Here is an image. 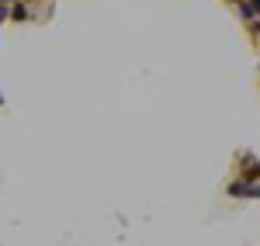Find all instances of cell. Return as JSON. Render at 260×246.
<instances>
[{
    "instance_id": "cell-1",
    "label": "cell",
    "mask_w": 260,
    "mask_h": 246,
    "mask_svg": "<svg viewBox=\"0 0 260 246\" xmlns=\"http://www.w3.org/2000/svg\"><path fill=\"white\" fill-rule=\"evenodd\" d=\"M236 173H240L243 181L257 184V181H260V160H257V156H250V153H240V156H236Z\"/></svg>"
},
{
    "instance_id": "cell-2",
    "label": "cell",
    "mask_w": 260,
    "mask_h": 246,
    "mask_svg": "<svg viewBox=\"0 0 260 246\" xmlns=\"http://www.w3.org/2000/svg\"><path fill=\"white\" fill-rule=\"evenodd\" d=\"M225 194H229V198H250V181H243V177L229 181V184H225Z\"/></svg>"
},
{
    "instance_id": "cell-3",
    "label": "cell",
    "mask_w": 260,
    "mask_h": 246,
    "mask_svg": "<svg viewBox=\"0 0 260 246\" xmlns=\"http://www.w3.org/2000/svg\"><path fill=\"white\" fill-rule=\"evenodd\" d=\"M11 21H18V24H28V21H31V7L18 0V4L11 7Z\"/></svg>"
},
{
    "instance_id": "cell-4",
    "label": "cell",
    "mask_w": 260,
    "mask_h": 246,
    "mask_svg": "<svg viewBox=\"0 0 260 246\" xmlns=\"http://www.w3.org/2000/svg\"><path fill=\"white\" fill-rule=\"evenodd\" d=\"M4 21H11V7H7V4H0V24H4Z\"/></svg>"
},
{
    "instance_id": "cell-5",
    "label": "cell",
    "mask_w": 260,
    "mask_h": 246,
    "mask_svg": "<svg viewBox=\"0 0 260 246\" xmlns=\"http://www.w3.org/2000/svg\"><path fill=\"white\" fill-rule=\"evenodd\" d=\"M250 198H260V181H257V184H250Z\"/></svg>"
},
{
    "instance_id": "cell-6",
    "label": "cell",
    "mask_w": 260,
    "mask_h": 246,
    "mask_svg": "<svg viewBox=\"0 0 260 246\" xmlns=\"http://www.w3.org/2000/svg\"><path fill=\"white\" fill-rule=\"evenodd\" d=\"M246 4H250V7L257 11V18H260V0H246Z\"/></svg>"
},
{
    "instance_id": "cell-7",
    "label": "cell",
    "mask_w": 260,
    "mask_h": 246,
    "mask_svg": "<svg viewBox=\"0 0 260 246\" xmlns=\"http://www.w3.org/2000/svg\"><path fill=\"white\" fill-rule=\"evenodd\" d=\"M0 4H7V7H14V4H18V0H0Z\"/></svg>"
},
{
    "instance_id": "cell-8",
    "label": "cell",
    "mask_w": 260,
    "mask_h": 246,
    "mask_svg": "<svg viewBox=\"0 0 260 246\" xmlns=\"http://www.w3.org/2000/svg\"><path fill=\"white\" fill-rule=\"evenodd\" d=\"M225 4H233V7H236V4H240V0H225Z\"/></svg>"
},
{
    "instance_id": "cell-9",
    "label": "cell",
    "mask_w": 260,
    "mask_h": 246,
    "mask_svg": "<svg viewBox=\"0 0 260 246\" xmlns=\"http://www.w3.org/2000/svg\"><path fill=\"white\" fill-rule=\"evenodd\" d=\"M0 104H4V97H0Z\"/></svg>"
}]
</instances>
